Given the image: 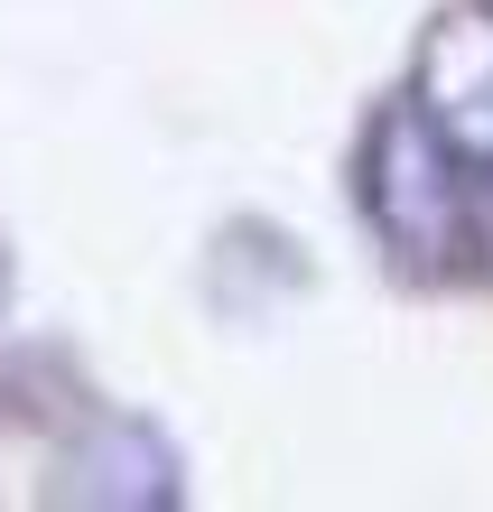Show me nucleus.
Listing matches in <instances>:
<instances>
[{
    "mask_svg": "<svg viewBox=\"0 0 493 512\" xmlns=\"http://www.w3.org/2000/svg\"><path fill=\"white\" fill-rule=\"evenodd\" d=\"M373 215L400 252H447L456 243V187H447L438 131H428L419 103L373 131Z\"/></svg>",
    "mask_w": 493,
    "mask_h": 512,
    "instance_id": "nucleus-1",
    "label": "nucleus"
},
{
    "mask_svg": "<svg viewBox=\"0 0 493 512\" xmlns=\"http://www.w3.org/2000/svg\"><path fill=\"white\" fill-rule=\"evenodd\" d=\"M419 112L428 131L456 140L466 159L493 168V10H456L419 47Z\"/></svg>",
    "mask_w": 493,
    "mask_h": 512,
    "instance_id": "nucleus-2",
    "label": "nucleus"
}]
</instances>
